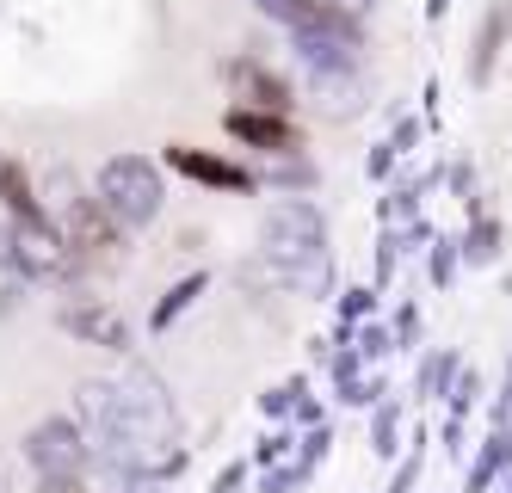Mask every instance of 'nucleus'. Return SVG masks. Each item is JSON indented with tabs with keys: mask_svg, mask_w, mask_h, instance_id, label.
<instances>
[{
	"mask_svg": "<svg viewBox=\"0 0 512 493\" xmlns=\"http://www.w3.org/2000/svg\"><path fill=\"white\" fill-rule=\"evenodd\" d=\"M99 204L118 229H149L167 204V185H161L149 155H112L99 167Z\"/></svg>",
	"mask_w": 512,
	"mask_h": 493,
	"instance_id": "f03ea898",
	"label": "nucleus"
},
{
	"mask_svg": "<svg viewBox=\"0 0 512 493\" xmlns=\"http://www.w3.org/2000/svg\"><path fill=\"white\" fill-rule=\"evenodd\" d=\"M229 136L247 142V148H266V155H297L303 148V130L284 118V111H260V105H235L229 111Z\"/></svg>",
	"mask_w": 512,
	"mask_h": 493,
	"instance_id": "20e7f679",
	"label": "nucleus"
},
{
	"mask_svg": "<svg viewBox=\"0 0 512 493\" xmlns=\"http://www.w3.org/2000/svg\"><path fill=\"white\" fill-rule=\"evenodd\" d=\"M7 259L19 265L25 278H50V272H62V241L50 235V222H13L7 229Z\"/></svg>",
	"mask_w": 512,
	"mask_h": 493,
	"instance_id": "423d86ee",
	"label": "nucleus"
},
{
	"mask_svg": "<svg viewBox=\"0 0 512 493\" xmlns=\"http://www.w3.org/2000/svg\"><path fill=\"white\" fill-rule=\"evenodd\" d=\"M68 327H75V333H93V339H105V346H124V327H118L112 315H93V309H75V315H68Z\"/></svg>",
	"mask_w": 512,
	"mask_h": 493,
	"instance_id": "f8f14e48",
	"label": "nucleus"
},
{
	"mask_svg": "<svg viewBox=\"0 0 512 493\" xmlns=\"http://www.w3.org/2000/svg\"><path fill=\"white\" fill-rule=\"evenodd\" d=\"M260 247H266V259L278 265L290 284H303V290L327 284V222H321V210L309 198L272 204L266 229H260Z\"/></svg>",
	"mask_w": 512,
	"mask_h": 493,
	"instance_id": "f257e3e1",
	"label": "nucleus"
},
{
	"mask_svg": "<svg viewBox=\"0 0 512 493\" xmlns=\"http://www.w3.org/2000/svg\"><path fill=\"white\" fill-rule=\"evenodd\" d=\"M229 87H235V93H247L260 111H290V99H297L284 74H272L266 62H247V56H235V62H229Z\"/></svg>",
	"mask_w": 512,
	"mask_h": 493,
	"instance_id": "0eeeda50",
	"label": "nucleus"
},
{
	"mask_svg": "<svg viewBox=\"0 0 512 493\" xmlns=\"http://www.w3.org/2000/svg\"><path fill=\"white\" fill-rule=\"evenodd\" d=\"M62 241L81 259H112L118 253V222L105 216L99 198H68L62 204Z\"/></svg>",
	"mask_w": 512,
	"mask_h": 493,
	"instance_id": "7ed1b4c3",
	"label": "nucleus"
},
{
	"mask_svg": "<svg viewBox=\"0 0 512 493\" xmlns=\"http://www.w3.org/2000/svg\"><path fill=\"white\" fill-rule=\"evenodd\" d=\"M451 13V0H426V19H445Z\"/></svg>",
	"mask_w": 512,
	"mask_h": 493,
	"instance_id": "f3484780",
	"label": "nucleus"
},
{
	"mask_svg": "<svg viewBox=\"0 0 512 493\" xmlns=\"http://www.w3.org/2000/svg\"><path fill=\"white\" fill-rule=\"evenodd\" d=\"M0 204L13 210V222H50L44 204H38V192H31V179H25V167L7 161V155H0Z\"/></svg>",
	"mask_w": 512,
	"mask_h": 493,
	"instance_id": "9d476101",
	"label": "nucleus"
},
{
	"mask_svg": "<svg viewBox=\"0 0 512 493\" xmlns=\"http://www.w3.org/2000/svg\"><path fill=\"white\" fill-rule=\"evenodd\" d=\"M0 259H7V229H0Z\"/></svg>",
	"mask_w": 512,
	"mask_h": 493,
	"instance_id": "a211bd4d",
	"label": "nucleus"
},
{
	"mask_svg": "<svg viewBox=\"0 0 512 493\" xmlns=\"http://www.w3.org/2000/svg\"><path fill=\"white\" fill-rule=\"evenodd\" d=\"M500 247V229H494V222H475V235H469V259H488Z\"/></svg>",
	"mask_w": 512,
	"mask_h": 493,
	"instance_id": "4468645a",
	"label": "nucleus"
},
{
	"mask_svg": "<svg viewBox=\"0 0 512 493\" xmlns=\"http://www.w3.org/2000/svg\"><path fill=\"white\" fill-rule=\"evenodd\" d=\"M494 420H500V432H512V376H506V401H500Z\"/></svg>",
	"mask_w": 512,
	"mask_h": 493,
	"instance_id": "dca6fc26",
	"label": "nucleus"
},
{
	"mask_svg": "<svg viewBox=\"0 0 512 493\" xmlns=\"http://www.w3.org/2000/svg\"><path fill=\"white\" fill-rule=\"evenodd\" d=\"M506 37H512V0H494V7L482 13V31H475V56H469V81H475V87L494 81V62H500V50H506Z\"/></svg>",
	"mask_w": 512,
	"mask_h": 493,
	"instance_id": "6e6552de",
	"label": "nucleus"
},
{
	"mask_svg": "<svg viewBox=\"0 0 512 493\" xmlns=\"http://www.w3.org/2000/svg\"><path fill=\"white\" fill-rule=\"evenodd\" d=\"M198 290H204V278H186V284H179V290H173V296H167V302H161V315H155V321H161V327H167V321H173V315H179V309H186V302H192V296H198Z\"/></svg>",
	"mask_w": 512,
	"mask_h": 493,
	"instance_id": "ddd939ff",
	"label": "nucleus"
},
{
	"mask_svg": "<svg viewBox=\"0 0 512 493\" xmlns=\"http://www.w3.org/2000/svg\"><path fill=\"white\" fill-rule=\"evenodd\" d=\"M25 457L38 463L44 475H81L87 469V444H81V432L68 420H44L38 432L25 438Z\"/></svg>",
	"mask_w": 512,
	"mask_h": 493,
	"instance_id": "39448f33",
	"label": "nucleus"
},
{
	"mask_svg": "<svg viewBox=\"0 0 512 493\" xmlns=\"http://www.w3.org/2000/svg\"><path fill=\"white\" fill-rule=\"evenodd\" d=\"M38 493H93V487H81V475H44Z\"/></svg>",
	"mask_w": 512,
	"mask_h": 493,
	"instance_id": "2eb2a0df",
	"label": "nucleus"
},
{
	"mask_svg": "<svg viewBox=\"0 0 512 493\" xmlns=\"http://www.w3.org/2000/svg\"><path fill=\"white\" fill-rule=\"evenodd\" d=\"M260 13H272V19H284V25H303V19H315L321 7H334V0H253Z\"/></svg>",
	"mask_w": 512,
	"mask_h": 493,
	"instance_id": "9b49d317",
	"label": "nucleus"
},
{
	"mask_svg": "<svg viewBox=\"0 0 512 493\" xmlns=\"http://www.w3.org/2000/svg\"><path fill=\"white\" fill-rule=\"evenodd\" d=\"M167 161L186 173V179H204V185H216V192H247V167H235V161H216V155H204V148H186V142H173L167 148Z\"/></svg>",
	"mask_w": 512,
	"mask_h": 493,
	"instance_id": "1a4fd4ad",
	"label": "nucleus"
}]
</instances>
